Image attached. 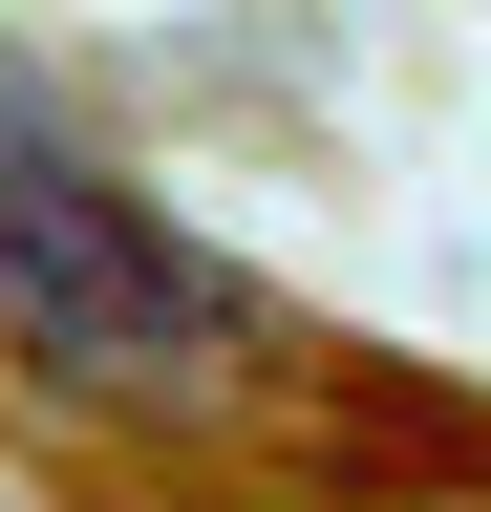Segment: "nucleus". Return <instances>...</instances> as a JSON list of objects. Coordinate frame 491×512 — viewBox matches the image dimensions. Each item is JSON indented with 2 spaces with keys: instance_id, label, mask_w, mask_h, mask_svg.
<instances>
[{
  "instance_id": "nucleus-1",
  "label": "nucleus",
  "mask_w": 491,
  "mask_h": 512,
  "mask_svg": "<svg viewBox=\"0 0 491 512\" xmlns=\"http://www.w3.org/2000/svg\"><path fill=\"white\" fill-rule=\"evenodd\" d=\"M0 320H22L43 384H171V363L257 342V299H235L171 214H129L43 107H22V150H0Z\"/></svg>"
}]
</instances>
